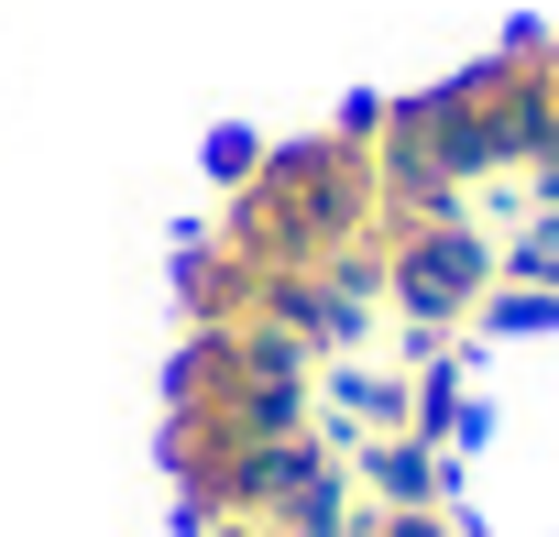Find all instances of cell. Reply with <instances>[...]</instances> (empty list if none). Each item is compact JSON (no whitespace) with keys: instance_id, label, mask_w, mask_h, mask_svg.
Masks as SVG:
<instances>
[{"instance_id":"cell-1","label":"cell","mask_w":559,"mask_h":537,"mask_svg":"<svg viewBox=\"0 0 559 537\" xmlns=\"http://www.w3.org/2000/svg\"><path fill=\"white\" fill-rule=\"evenodd\" d=\"M230 241L252 263H330V252L373 241V132L352 121V132L263 154L230 198Z\"/></svg>"},{"instance_id":"cell-2","label":"cell","mask_w":559,"mask_h":537,"mask_svg":"<svg viewBox=\"0 0 559 537\" xmlns=\"http://www.w3.org/2000/svg\"><path fill=\"white\" fill-rule=\"evenodd\" d=\"M373 252H384V308L406 330H461L493 297V241L461 208H439V219H373Z\"/></svg>"}]
</instances>
